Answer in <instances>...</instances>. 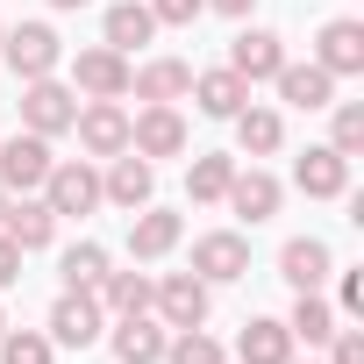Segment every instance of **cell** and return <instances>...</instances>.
Instances as JSON below:
<instances>
[{
  "label": "cell",
  "instance_id": "cell-10",
  "mask_svg": "<svg viewBox=\"0 0 364 364\" xmlns=\"http://www.w3.org/2000/svg\"><path fill=\"white\" fill-rule=\"evenodd\" d=\"M193 279H208V286L250 279V236H243V229H208V236H193Z\"/></svg>",
  "mask_w": 364,
  "mask_h": 364
},
{
  "label": "cell",
  "instance_id": "cell-5",
  "mask_svg": "<svg viewBox=\"0 0 364 364\" xmlns=\"http://www.w3.org/2000/svg\"><path fill=\"white\" fill-rule=\"evenodd\" d=\"M72 114H79V93L50 72V79H22V129L29 136H72Z\"/></svg>",
  "mask_w": 364,
  "mask_h": 364
},
{
  "label": "cell",
  "instance_id": "cell-6",
  "mask_svg": "<svg viewBox=\"0 0 364 364\" xmlns=\"http://www.w3.org/2000/svg\"><path fill=\"white\" fill-rule=\"evenodd\" d=\"M43 336H50L58 350H93V343L107 336V307H100L93 293H72V286H65V293L50 300V321H43Z\"/></svg>",
  "mask_w": 364,
  "mask_h": 364
},
{
  "label": "cell",
  "instance_id": "cell-14",
  "mask_svg": "<svg viewBox=\"0 0 364 364\" xmlns=\"http://www.w3.org/2000/svg\"><path fill=\"white\" fill-rule=\"evenodd\" d=\"M0 236H8L22 257H29V250H50V243H58L50 200H43V193H8V208H0Z\"/></svg>",
  "mask_w": 364,
  "mask_h": 364
},
{
  "label": "cell",
  "instance_id": "cell-30",
  "mask_svg": "<svg viewBox=\"0 0 364 364\" xmlns=\"http://www.w3.org/2000/svg\"><path fill=\"white\" fill-rule=\"evenodd\" d=\"M328 150H343L350 164L364 157V100H328Z\"/></svg>",
  "mask_w": 364,
  "mask_h": 364
},
{
  "label": "cell",
  "instance_id": "cell-28",
  "mask_svg": "<svg viewBox=\"0 0 364 364\" xmlns=\"http://www.w3.org/2000/svg\"><path fill=\"white\" fill-rule=\"evenodd\" d=\"M58 279H65L72 293H93V286L107 279V243H93V236L65 243V250H58Z\"/></svg>",
  "mask_w": 364,
  "mask_h": 364
},
{
  "label": "cell",
  "instance_id": "cell-18",
  "mask_svg": "<svg viewBox=\"0 0 364 364\" xmlns=\"http://www.w3.org/2000/svg\"><path fill=\"white\" fill-rule=\"evenodd\" d=\"M328 272H336V250H328L321 236H286V243H279V279H286L293 293H321Z\"/></svg>",
  "mask_w": 364,
  "mask_h": 364
},
{
  "label": "cell",
  "instance_id": "cell-37",
  "mask_svg": "<svg viewBox=\"0 0 364 364\" xmlns=\"http://www.w3.org/2000/svg\"><path fill=\"white\" fill-rule=\"evenodd\" d=\"M257 0H208V15H229V22H250Z\"/></svg>",
  "mask_w": 364,
  "mask_h": 364
},
{
  "label": "cell",
  "instance_id": "cell-13",
  "mask_svg": "<svg viewBox=\"0 0 364 364\" xmlns=\"http://www.w3.org/2000/svg\"><path fill=\"white\" fill-rule=\"evenodd\" d=\"M222 208H229L236 222H250V229H257V222H272V215L286 208V186H279V178H272V171H264L257 157H250V171L236 164V178H229V193H222Z\"/></svg>",
  "mask_w": 364,
  "mask_h": 364
},
{
  "label": "cell",
  "instance_id": "cell-26",
  "mask_svg": "<svg viewBox=\"0 0 364 364\" xmlns=\"http://www.w3.org/2000/svg\"><path fill=\"white\" fill-rule=\"evenodd\" d=\"M150 36H157V22H150L143 0H107V15H100V43L107 50L136 58V43H150Z\"/></svg>",
  "mask_w": 364,
  "mask_h": 364
},
{
  "label": "cell",
  "instance_id": "cell-20",
  "mask_svg": "<svg viewBox=\"0 0 364 364\" xmlns=\"http://www.w3.org/2000/svg\"><path fill=\"white\" fill-rule=\"evenodd\" d=\"M279 65H286V36H279V29H250V22H243V29H236V43H229V72H236V79H250V86H264Z\"/></svg>",
  "mask_w": 364,
  "mask_h": 364
},
{
  "label": "cell",
  "instance_id": "cell-19",
  "mask_svg": "<svg viewBox=\"0 0 364 364\" xmlns=\"http://www.w3.org/2000/svg\"><path fill=\"white\" fill-rule=\"evenodd\" d=\"M293 186H300L307 200H343V193H350V157L328 150V143H307L300 164H293Z\"/></svg>",
  "mask_w": 364,
  "mask_h": 364
},
{
  "label": "cell",
  "instance_id": "cell-24",
  "mask_svg": "<svg viewBox=\"0 0 364 364\" xmlns=\"http://www.w3.org/2000/svg\"><path fill=\"white\" fill-rule=\"evenodd\" d=\"M229 129H236V150H243V157H279V150H286V114L264 107V100H250Z\"/></svg>",
  "mask_w": 364,
  "mask_h": 364
},
{
  "label": "cell",
  "instance_id": "cell-21",
  "mask_svg": "<svg viewBox=\"0 0 364 364\" xmlns=\"http://www.w3.org/2000/svg\"><path fill=\"white\" fill-rule=\"evenodd\" d=\"M272 86H279V100H286V107H300V114H321V107L336 100V79H328L314 58H307V65H300V58H286V65L272 72Z\"/></svg>",
  "mask_w": 364,
  "mask_h": 364
},
{
  "label": "cell",
  "instance_id": "cell-1",
  "mask_svg": "<svg viewBox=\"0 0 364 364\" xmlns=\"http://www.w3.org/2000/svg\"><path fill=\"white\" fill-rule=\"evenodd\" d=\"M0 58H8L15 79H50V72H65V36L50 22H8L0 29Z\"/></svg>",
  "mask_w": 364,
  "mask_h": 364
},
{
  "label": "cell",
  "instance_id": "cell-35",
  "mask_svg": "<svg viewBox=\"0 0 364 364\" xmlns=\"http://www.w3.org/2000/svg\"><path fill=\"white\" fill-rule=\"evenodd\" d=\"M336 314H364V272H343L336 279Z\"/></svg>",
  "mask_w": 364,
  "mask_h": 364
},
{
  "label": "cell",
  "instance_id": "cell-42",
  "mask_svg": "<svg viewBox=\"0 0 364 364\" xmlns=\"http://www.w3.org/2000/svg\"><path fill=\"white\" fill-rule=\"evenodd\" d=\"M293 364H300V357H293Z\"/></svg>",
  "mask_w": 364,
  "mask_h": 364
},
{
  "label": "cell",
  "instance_id": "cell-2",
  "mask_svg": "<svg viewBox=\"0 0 364 364\" xmlns=\"http://www.w3.org/2000/svg\"><path fill=\"white\" fill-rule=\"evenodd\" d=\"M43 200H50L58 222H86L100 208V164L93 157H58L50 178H43Z\"/></svg>",
  "mask_w": 364,
  "mask_h": 364
},
{
  "label": "cell",
  "instance_id": "cell-41",
  "mask_svg": "<svg viewBox=\"0 0 364 364\" xmlns=\"http://www.w3.org/2000/svg\"><path fill=\"white\" fill-rule=\"evenodd\" d=\"M0 29H8V22H0Z\"/></svg>",
  "mask_w": 364,
  "mask_h": 364
},
{
  "label": "cell",
  "instance_id": "cell-38",
  "mask_svg": "<svg viewBox=\"0 0 364 364\" xmlns=\"http://www.w3.org/2000/svg\"><path fill=\"white\" fill-rule=\"evenodd\" d=\"M50 8H58V15H79V8H93V0H50Z\"/></svg>",
  "mask_w": 364,
  "mask_h": 364
},
{
  "label": "cell",
  "instance_id": "cell-32",
  "mask_svg": "<svg viewBox=\"0 0 364 364\" xmlns=\"http://www.w3.org/2000/svg\"><path fill=\"white\" fill-rule=\"evenodd\" d=\"M0 364H58V343L43 328H15L8 321V336H0Z\"/></svg>",
  "mask_w": 364,
  "mask_h": 364
},
{
  "label": "cell",
  "instance_id": "cell-31",
  "mask_svg": "<svg viewBox=\"0 0 364 364\" xmlns=\"http://www.w3.org/2000/svg\"><path fill=\"white\" fill-rule=\"evenodd\" d=\"M164 364H229V343H222V336H208V328H171Z\"/></svg>",
  "mask_w": 364,
  "mask_h": 364
},
{
  "label": "cell",
  "instance_id": "cell-22",
  "mask_svg": "<svg viewBox=\"0 0 364 364\" xmlns=\"http://www.w3.org/2000/svg\"><path fill=\"white\" fill-rule=\"evenodd\" d=\"M208 122H236L243 107H250V79H236L229 65H215V72H193V93H186Z\"/></svg>",
  "mask_w": 364,
  "mask_h": 364
},
{
  "label": "cell",
  "instance_id": "cell-40",
  "mask_svg": "<svg viewBox=\"0 0 364 364\" xmlns=\"http://www.w3.org/2000/svg\"><path fill=\"white\" fill-rule=\"evenodd\" d=\"M0 208H8V186H0Z\"/></svg>",
  "mask_w": 364,
  "mask_h": 364
},
{
  "label": "cell",
  "instance_id": "cell-4",
  "mask_svg": "<svg viewBox=\"0 0 364 364\" xmlns=\"http://www.w3.org/2000/svg\"><path fill=\"white\" fill-rule=\"evenodd\" d=\"M65 86L79 93V100H129V58L122 50H107V43H86L79 58H65Z\"/></svg>",
  "mask_w": 364,
  "mask_h": 364
},
{
  "label": "cell",
  "instance_id": "cell-8",
  "mask_svg": "<svg viewBox=\"0 0 364 364\" xmlns=\"http://www.w3.org/2000/svg\"><path fill=\"white\" fill-rule=\"evenodd\" d=\"M150 200H157V164H150V157L122 150V157H107V164H100V208L136 215V208H150Z\"/></svg>",
  "mask_w": 364,
  "mask_h": 364
},
{
  "label": "cell",
  "instance_id": "cell-3",
  "mask_svg": "<svg viewBox=\"0 0 364 364\" xmlns=\"http://www.w3.org/2000/svg\"><path fill=\"white\" fill-rule=\"evenodd\" d=\"M208 307H215V286L193 279V272H164L150 286V314L164 328H208Z\"/></svg>",
  "mask_w": 364,
  "mask_h": 364
},
{
  "label": "cell",
  "instance_id": "cell-7",
  "mask_svg": "<svg viewBox=\"0 0 364 364\" xmlns=\"http://www.w3.org/2000/svg\"><path fill=\"white\" fill-rule=\"evenodd\" d=\"M72 136H79V150H86L93 164H107V157L129 150V107H122V100H79Z\"/></svg>",
  "mask_w": 364,
  "mask_h": 364
},
{
  "label": "cell",
  "instance_id": "cell-39",
  "mask_svg": "<svg viewBox=\"0 0 364 364\" xmlns=\"http://www.w3.org/2000/svg\"><path fill=\"white\" fill-rule=\"evenodd\" d=\"M0 336H8V307H0Z\"/></svg>",
  "mask_w": 364,
  "mask_h": 364
},
{
  "label": "cell",
  "instance_id": "cell-15",
  "mask_svg": "<svg viewBox=\"0 0 364 364\" xmlns=\"http://www.w3.org/2000/svg\"><path fill=\"white\" fill-rule=\"evenodd\" d=\"M314 65L343 86V79H364V22H350V15H336V22H321L314 29Z\"/></svg>",
  "mask_w": 364,
  "mask_h": 364
},
{
  "label": "cell",
  "instance_id": "cell-23",
  "mask_svg": "<svg viewBox=\"0 0 364 364\" xmlns=\"http://www.w3.org/2000/svg\"><path fill=\"white\" fill-rule=\"evenodd\" d=\"M293 328H286V314H250L243 321V336H236V364H293Z\"/></svg>",
  "mask_w": 364,
  "mask_h": 364
},
{
  "label": "cell",
  "instance_id": "cell-27",
  "mask_svg": "<svg viewBox=\"0 0 364 364\" xmlns=\"http://www.w3.org/2000/svg\"><path fill=\"white\" fill-rule=\"evenodd\" d=\"M150 286H157L150 272H114V264H107V279L93 286V300L107 307V321H114V314H150Z\"/></svg>",
  "mask_w": 364,
  "mask_h": 364
},
{
  "label": "cell",
  "instance_id": "cell-36",
  "mask_svg": "<svg viewBox=\"0 0 364 364\" xmlns=\"http://www.w3.org/2000/svg\"><path fill=\"white\" fill-rule=\"evenodd\" d=\"M8 286H22V250L0 236V293H8Z\"/></svg>",
  "mask_w": 364,
  "mask_h": 364
},
{
  "label": "cell",
  "instance_id": "cell-12",
  "mask_svg": "<svg viewBox=\"0 0 364 364\" xmlns=\"http://www.w3.org/2000/svg\"><path fill=\"white\" fill-rule=\"evenodd\" d=\"M178 243H186V215H178V208H157L150 200V208L129 215V257L136 264H164Z\"/></svg>",
  "mask_w": 364,
  "mask_h": 364
},
{
  "label": "cell",
  "instance_id": "cell-17",
  "mask_svg": "<svg viewBox=\"0 0 364 364\" xmlns=\"http://www.w3.org/2000/svg\"><path fill=\"white\" fill-rule=\"evenodd\" d=\"M129 93L143 107H178L193 93V65L186 58H143V65H129Z\"/></svg>",
  "mask_w": 364,
  "mask_h": 364
},
{
  "label": "cell",
  "instance_id": "cell-25",
  "mask_svg": "<svg viewBox=\"0 0 364 364\" xmlns=\"http://www.w3.org/2000/svg\"><path fill=\"white\" fill-rule=\"evenodd\" d=\"M229 178H236V150H193V164H186V200H193V208H222Z\"/></svg>",
  "mask_w": 364,
  "mask_h": 364
},
{
  "label": "cell",
  "instance_id": "cell-29",
  "mask_svg": "<svg viewBox=\"0 0 364 364\" xmlns=\"http://www.w3.org/2000/svg\"><path fill=\"white\" fill-rule=\"evenodd\" d=\"M286 328H293V343L321 350V343L336 336V307H328L321 293H293V314H286Z\"/></svg>",
  "mask_w": 364,
  "mask_h": 364
},
{
  "label": "cell",
  "instance_id": "cell-11",
  "mask_svg": "<svg viewBox=\"0 0 364 364\" xmlns=\"http://www.w3.org/2000/svg\"><path fill=\"white\" fill-rule=\"evenodd\" d=\"M186 143H193V129H186V114L178 107H136L129 114V150L136 157H186Z\"/></svg>",
  "mask_w": 364,
  "mask_h": 364
},
{
  "label": "cell",
  "instance_id": "cell-9",
  "mask_svg": "<svg viewBox=\"0 0 364 364\" xmlns=\"http://www.w3.org/2000/svg\"><path fill=\"white\" fill-rule=\"evenodd\" d=\"M50 136H29V129H15V136H0V186L8 193H43V178H50Z\"/></svg>",
  "mask_w": 364,
  "mask_h": 364
},
{
  "label": "cell",
  "instance_id": "cell-34",
  "mask_svg": "<svg viewBox=\"0 0 364 364\" xmlns=\"http://www.w3.org/2000/svg\"><path fill=\"white\" fill-rule=\"evenodd\" d=\"M321 350H328V364H364V328H343V321H336V336H328Z\"/></svg>",
  "mask_w": 364,
  "mask_h": 364
},
{
  "label": "cell",
  "instance_id": "cell-33",
  "mask_svg": "<svg viewBox=\"0 0 364 364\" xmlns=\"http://www.w3.org/2000/svg\"><path fill=\"white\" fill-rule=\"evenodd\" d=\"M143 8H150L157 29H193V22L208 15V0H143Z\"/></svg>",
  "mask_w": 364,
  "mask_h": 364
},
{
  "label": "cell",
  "instance_id": "cell-16",
  "mask_svg": "<svg viewBox=\"0 0 364 364\" xmlns=\"http://www.w3.org/2000/svg\"><path fill=\"white\" fill-rule=\"evenodd\" d=\"M100 343L114 350V364H164V343H171V328H164L157 314H114Z\"/></svg>",
  "mask_w": 364,
  "mask_h": 364
}]
</instances>
